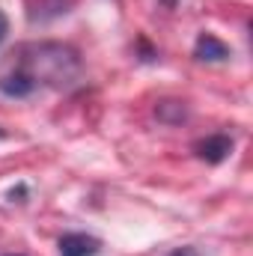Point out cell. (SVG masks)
Returning a JSON list of instances; mask_svg holds the SVG:
<instances>
[{"label":"cell","mask_w":253,"mask_h":256,"mask_svg":"<svg viewBox=\"0 0 253 256\" xmlns=\"http://www.w3.org/2000/svg\"><path fill=\"white\" fill-rule=\"evenodd\" d=\"M3 137H6V131H3V128H0V140H3Z\"/></svg>","instance_id":"obj_9"},{"label":"cell","mask_w":253,"mask_h":256,"mask_svg":"<svg viewBox=\"0 0 253 256\" xmlns=\"http://www.w3.org/2000/svg\"><path fill=\"white\" fill-rule=\"evenodd\" d=\"M194 57L202 60V63H220V60L230 57V48L214 33H200L196 36V45H194Z\"/></svg>","instance_id":"obj_4"},{"label":"cell","mask_w":253,"mask_h":256,"mask_svg":"<svg viewBox=\"0 0 253 256\" xmlns=\"http://www.w3.org/2000/svg\"><path fill=\"white\" fill-rule=\"evenodd\" d=\"M155 114H158L161 122H182V120L188 116V110H185L182 102H161V104L155 108Z\"/></svg>","instance_id":"obj_6"},{"label":"cell","mask_w":253,"mask_h":256,"mask_svg":"<svg viewBox=\"0 0 253 256\" xmlns=\"http://www.w3.org/2000/svg\"><path fill=\"white\" fill-rule=\"evenodd\" d=\"M170 256H200V254H196V248H176Z\"/></svg>","instance_id":"obj_7"},{"label":"cell","mask_w":253,"mask_h":256,"mask_svg":"<svg viewBox=\"0 0 253 256\" xmlns=\"http://www.w3.org/2000/svg\"><path fill=\"white\" fill-rule=\"evenodd\" d=\"M6 256H18V254H6Z\"/></svg>","instance_id":"obj_10"},{"label":"cell","mask_w":253,"mask_h":256,"mask_svg":"<svg viewBox=\"0 0 253 256\" xmlns=\"http://www.w3.org/2000/svg\"><path fill=\"white\" fill-rule=\"evenodd\" d=\"M102 250V242L86 232H66L60 238V256H96Z\"/></svg>","instance_id":"obj_3"},{"label":"cell","mask_w":253,"mask_h":256,"mask_svg":"<svg viewBox=\"0 0 253 256\" xmlns=\"http://www.w3.org/2000/svg\"><path fill=\"white\" fill-rule=\"evenodd\" d=\"M15 68H21L36 86L51 84V86H68L80 74V60L78 51L60 45V42H39L21 48V60Z\"/></svg>","instance_id":"obj_1"},{"label":"cell","mask_w":253,"mask_h":256,"mask_svg":"<svg viewBox=\"0 0 253 256\" xmlns=\"http://www.w3.org/2000/svg\"><path fill=\"white\" fill-rule=\"evenodd\" d=\"M194 152L206 164H220L232 152V137L230 134H208V137H202V140L194 143Z\"/></svg>","instance_id":"obj_2"},{"label":"cell","mask_w":253,"mask_h":256,"mask_svg":"<svg viewBox=\"0 0 253 256\" xmlns=\"http://www.w3.org/2000/svg\"><path fill=\"white\" fill-rule=\"evenodd\" d=\"M0 90H3L9 98H27V96L36 90V84H33L21 68H15V72H6V74L0 78Z\"/></svg>","instance_id":"obj_5"},{"label":"cell","mask_w":253,"mask_h":256,"mask_svg":"<svg viewBox=\"0 0 253 256\" xmlns=\"http://www.w3.org/2000/svg\"><path fill=\"white\" fill-rule=\"evenodd\" d=\"M6 33H9V21H6V15L0 12V42L6 39Z\"/></svg>","instance_id":"obj_8"}]
</instances>
